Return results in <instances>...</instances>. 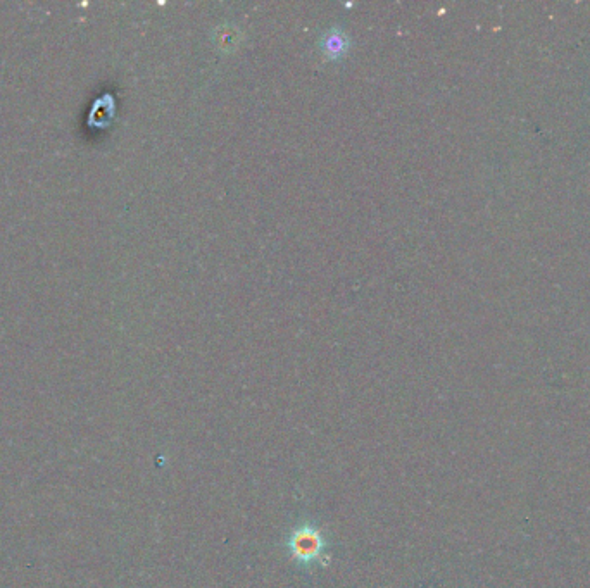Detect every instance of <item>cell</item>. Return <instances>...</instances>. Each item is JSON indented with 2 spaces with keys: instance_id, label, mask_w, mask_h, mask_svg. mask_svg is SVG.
Listing matches in <instances>:
<instances>
[{
  "instance_id": "cell-1",
  "label": "cell",
  "mask_w": 590,
  "mask_h": 588,
  "mask_svg": "<svg viewBox=\"0 0 590 588\" xmlns=\"http://www.w3.org/2000/svg\"><path fill=\"white\" fill-rule=\"evenodd\" d=\"M290 557L294 563L301 568H313V566H323L327 561V542L323 538V533L311 525L297 526L294 532L290 533L289 538Z\"/></svg>"
}]
</instances>
